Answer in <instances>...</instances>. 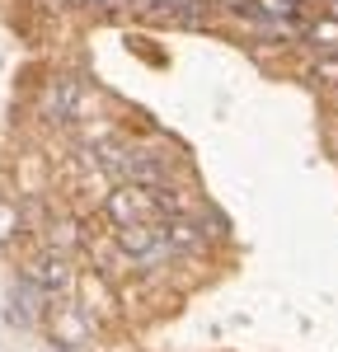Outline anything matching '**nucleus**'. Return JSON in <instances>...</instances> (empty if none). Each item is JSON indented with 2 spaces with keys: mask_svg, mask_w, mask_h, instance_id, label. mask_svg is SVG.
<instances>
[{
  "mask_svg": "<svg viewBox=\"0 0 338 352\" xmlns=\"http://www.w3.org/2000/svg\"><path fill=\"white\" fill-rule=\"evenodd\" d=\"M301 38L319 52H338V14H324V19H310L301 24Z\"/></svg>",
  "mask_w": 338,
  "mask_h": 352,
  "instance_id": "nucleus-2",
  "label": "nucleus"
},
{
  "mask_svg": "<svg viewBox=\"0 0 338 352\" xmlns=\"http://www.w3.org/2000/svg\"><path fill=\"white\" fill-rule=\"evenodd\" d=\"M310 80L319 85H338V52H319L310 61Z\"/></svg>",
  "mask_w": 338,
  "mask_h": 352,
  "instance_id": "nucleus-4",
  "label": "nucleus"
},
{
  "mask_svg": "<svg viewBox=\"0 0 338 352\" xmlns=\"http://www.w3.org/2000/svg\"><path fill=\"white\" fill-rule=\"evenodd\" d=\"M80 80H56L52 94H47V113H52V122H71L76 113H80Z\"/></svg>",
  "mask_w": 338,
  "mask_h": 352,
  "instance_id": "nucleus-1",
  "label": "nucleus"
},
{
  "mask_svg": "<svg viewBox=\"0 0 338 352\" xmlns=\"http://www.w3.org/2000/svg\"><path fill=\"white\" fill-rule=\"evenodd\" d=\"M38 287H47V292H66L71 287V268L61 263V258H47V263H38Z\"/></svg>",
  "mask_w": 338,
  "mask_h": 352,
  "instance_id": "nucleus-3",
  "label": "nucleus"
}]
</instances>
